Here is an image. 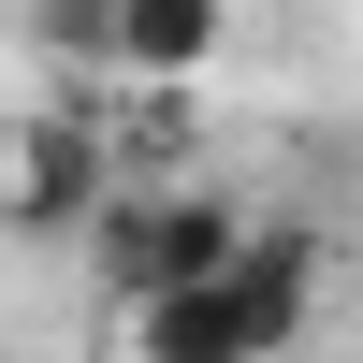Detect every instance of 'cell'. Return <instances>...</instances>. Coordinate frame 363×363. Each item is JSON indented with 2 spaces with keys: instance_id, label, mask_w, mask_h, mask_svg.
Listing matches in <instances>:
<instances>
[{
  "instance_id": "obj_4",
  "label": "cell",
  "mask_w": 363,
  "mask_h": 363,
  "mask_svg": "<svg viewBox=\"0 0 363 363\" xmlns=\"http://www.w3.org/2000/svg\"><path fill=\"white\" fill-rule=\"evenodd\" d=\"M233 44V0H116V87H203Z\"/></svg>"
},
{
  "instance_id": "obj_1",
  "label": "cell",
  "mask_w": 363,
  "mask_h": 363,
  "mask_svg": "<svg viewBox=\"0 0 363 363\" xmlns=\"http://www.w3.org/2000/svg\"><path fill=\"white\" fill-rule=\"evenodd\" d=\"M306 320H320V247H306V233H247L203 291L131 306L116 349H131V363H277Z\"/></svg>"
},
{
  "instance_id": "obj_2",
  "label": "cell",
  "mask_w": 363,
  "mask_h": 363,
  "mask_svg": "<svg viewBox=\"0 0 363 363\" xmlns=\"http://www.w3.org/2000/svg\"><path fill=\"white\" fill-rule=\"evenodd\" d=\"M247 233H262V218H247L233 189H116L102 218H87V277H102L116 320H131V306H160V291H203Z\"/></svg>"
},
{
  "instance_id": "obj_3",
  "label": "cell",
  "mask_w": 363,
  "mask_h": 363,
  "mask_svg": "<svg viewBox=\"0 0 363 363\" xmlns=\"http://www.w3.org/2000/svg\"><path fill=\"white\" fill-rule=\"evenodd\" d=\"M102 203H116V160H102V116L87 102L0 116V233H87Z\"/></svg>"
},
{
  "instance_id": "obj_5",
  "label": "cell",
  "mask_w": 363,
  "mask_h": 363,
  "mask_svg": "<svg viewBox=\"0 0 363 363\" xmlns=\"http://www.w3.org/2000/svg\"><path fill=\"white\" fill-rule=\"evenodd\" d=\"M29 58L58 73V102L116 87V0H29Z\"/></svg>"
}]
</instances>
